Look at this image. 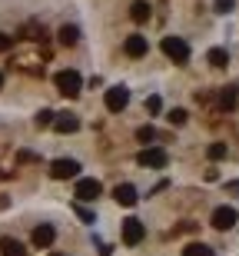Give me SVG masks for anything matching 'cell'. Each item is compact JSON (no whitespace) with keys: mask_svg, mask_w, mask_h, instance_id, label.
Instances as JSON below:
<instances>
[{"mask_svg":"<svg viewBox=\"0 0 239 256\" xmlns=\"http://www.w3.org/2000/svg\"><path fill=\"white\" fill-rule=\"evenodd\" d=\"M230 193H239V180H233V183H230Z\"/></svg>","mask_w":239,"mask_h":256,"instance_id":"obj_27","label":"cell"},{"mask_svg":"<svg viewBox=\"0 0 239 256\" xmlns=\"http://www.w3.org/2000/svg\"><path fill=\"white\" fill-rule=\"evenodd\" d=\"M136 163H140V166H150V170H163V166L170 163V156H166L163 146H146V150L136 153Z\"/></svg>","mask_w":239,"mask_h":256,"instance_id":"obj_3","label":"cell"},{"mask_svg":"<svg viewBox=\"0 0 239 256\" xmlns=\"http://www.w3.org/2000/svg\"><path fill=\"white\" fill-rule=\"evenodd\" d=\"M77 213H80V216H83V223H93V213H90V210H83V206H77Z\"/></svg>","mask_w":239,"mask_h":256,"instance_id":"obj_25","label":"cell"},{"mask_svg":"<svg viewBox=\"0 0 239 256\" xmlns=\"http://www.w3.org/2000/svg\"><path fill=\"white\" fill-rule=\"evenodd\" d=\"M236 104H239V86L236 84H230V86H223L220 90V110H236Z\"/></svg>","mask_w":239,"mask_h":256,"instance_id":"obj_12","label":"cell"},{"mask_svg":"<svg viewBox=\"0 0 239 256\" xmlns=\"http://www.w3.org/2000/svg\"><path fill=\"white\" fill-rule=\"evenodd\" d=\"M60 44H63V47H73V44H77L80 40V27H73V24H67V27H60Z\"/></svg>","mask_w":239,"mask_h":256,"instance_id":"obj_15","label":"cell"},{"mask_svg":"<svg viewBox=\"0 0 239 256\" xmlns=\"http://www.w3.org/2000/svg\"><path fill=\"white\" fill-rule=\"evenodd\" d=\"M30 240H33V246H37V250H50V246H53V240H57V226H53V223H40Z\"/></svg>","mask_w":239,"mask_h":256,"instance_id":"obj_5","label":"cell"},{"mask_svg":"<svg viewBox=\"0 0 239 256\" xmlns=\"http://www.w3.org/2000/svg\"><path fill=\"white\" fill-rule=\"evenodd\" d=\"M126 54H130V57H143V54H146V40L140 37V34L126 37Z\"/></svg>","mask_w":239,"mask_h":256,"instance_id":"obj_14","label":"cell"},{"mask_svg":"<svg viewBox=\"0 0 239 256\" xmlns=\"http://www.w3.org/2000/svg\"><path fill=\"white\" fill-rule=\"evenodd\" d=\"M160 106H163L160 96H150V100H146V110H150V114H160Z\"/></svg>","mask_w":239,"mask_h":256,"instance_id":"obj_23","label":"cell"},{"mask_svg":"<svg viewBox=\"0 0 239 256\" xmlns=\"http://www.w3.org/2000/svg\"><path fill=\"white\" fill-rule=\"evenodd\" d=\"M53 84H57V90L63 96H77L80 90H83V76H80L77 70H57Z\"/></svg>","mask_w":239,"mask_h":256,"instance_id":"obj_1","label":"cell"},{"mask_svg":"<svg viewBox=\"0 0 239 256\" xmlns=\"http://www.w3.org/2000/svg\"><path fill=\"white\" fill-rule=\"evenodd\" d=\"M143 236H146V226H143V223H140L136 216L123 220V243H126V246H136V243H140Z\"/></svg>","mask_w":239,"mask_h":256,"instance_id":"obj_6","label":"cell"},{"mask_svg":"<svg viewBox=\"0 0 239 256\" xmlns=\"http://www.w3.org/2000/svg\"><path fill=\"white\" fill-rule=\"evenodd\" d=\"M103 104L110 114H120V110H126V104H130V90L126 86H110L103 96Z\"/></svg>","mask_w":239,"mask_h":256,"instance_id":"obj_4","label":"cell"},{"mask_svg":"<svg viewBox=\"0 0 239 256\" xmlns=\"http://www.w3.org/2000/svg\"><path fill=\"white\" fill-rule=\"evenodd\" d=\"M153 136H156L153 126H140V130H136V140H140V143H150Z\"/></svg>","mask_w":239,"mask_h":256,"instance_id":"obj_22","label":"cell"},{"mask_svg":"<svg viewBox=\"0 0 239 256\" xmlns=\"http://www.w3.org/2000/svg\"><path fill=\"white\" fill-rule=\"evenodd\" d=\"M130 17H133L136 24H146V20H150V4H146V0H136L133 7H130Z\"/></svg>","mask_w":239,"mask_h":256,"instance_id":"obj_16","label":"cell"},{"mask_svg":"<svg viewBox=\"0 0 239 256\" xmlns=\"http://www.w3.org/2000/svg\"><path fill=\"white\" fill-rule=\"evenodd\" d=\"M0 253H3V256H27V250H23V243L3 236V240H0Z\"/></svg>","mask_w":239,"mask_h":256,"instance_id":"obj_13","label":"cell"},{"mask_svg":"<svg viewBox=\"0 0 239 256\" xmlns=\"http://www.w3.org/2000/svg\"><path fill=\"white\" fill-rule=\"evenodd\" d=\"M100 190H103V186H100V180H90V176L77 183V196L83 200V203H90V200H96V196H100Z\"/></svg>","mask_w":239,"mask_h":256,"instance_id":"obj_11","label":"cell"},{"mask_svg":"<svg viewBox=\"0 0 239 256\" xmlns=\"http://www.w3.org/2000/svg\"><path fill=\"white\" fill-rule=\"evenodd\" d=\"M186 120H190V114H186L183 106H176V110H170V124H173V126H183Z\"/></svg>","mask_w":239,"mask_h":256,"instance_id":"obj_19","label":"cell"},{"mask_svg":"<svg viewBox=\"0 0 239 256\" xmlns=\"http://www.w3.org/2000/svg\"><path fill=\"white\" fill-rule=\"evenodd\" d=\"M53 130L57 133H77L80 130V116L63 110V114H53Z\"/></svg>","mask_w":239,"mask_h":256,"instance_id":"obj_9","label":"cell"},{"mask_svg":"<svg viewBox=\"0 0 239 256\" xmlns=\"http://www.w3.org/2000/svg\"><path fill=\"white\" fill-rule=\"evenodd\" d=\"M236 220H239V213L233 206H216V210H213V226H216V230H233V226H236Z\"/></svg>","mask_w":239,"mask_h":256,"instance_id":"obj_8","label":"cell"},{"mask_svg":"<svg viewBox=\"0 0 239 256\" xmlns=\"http://www.w3.org/2000/svg\"><path fill=\"white\" fill-rule=\"evenodd\" d=\"M206 60H210L213 66H226V64H230V54H226L223 47H213V50H210V57H206Z\"/></svg>","mask_w":239,"mask_h":256,"instance_id":"obj_18","label":"cell"},{"mask_svg":"<svg viewBox=\"0 0 239 256\" xmlns=\"http://www.w3.org/2000/svg\"><path fill=\"white\" fill-rule=\"evenodd\" d=\"M113 196H116V203H120V206H136L140 193H136V186H133V183H120V186L113 190Z\"/></svg>","mask_w":239,"mask_h":256,"instance_id":"obj_10","label":"cell"},{"mask_svg":"<svg viewBox=\"0 0 239 256\" xmlns=\"http://www.w3.org/2000/svg\"><path fill=\"white\" fill-rule=\"evenodd\" d=\"M0 86H3V74H0Z\"/></svg>","mask_w":239,"mask_h":256,"instance_id":"obj_28","label":"cell"},{"mask_svg":"<svg viewBox=\"0 0 239 256\" xmlns=\"http://www.w3.org/2000/svg\"><path fill=\"white\" fill-rule=\"evenodd\" d=\"M160 47H163V54H166L173 64H186V60H190V44H186L183 37H163Z\"/></svg>","mask_w":239,"mask_h":256,"instance_id":"obj_2","label":"cell"},{"mask_svg":"<svg viewBox=\"0 0 239 256\" xmlns=\"http://www.w3.org/2000/svg\"><path fill=\"white\" fill-rule=\"evenodd\" d=\"M37 124H40V126H47V124H53V110H40V116H37Z\"/></svg>","mask_w":239,"mask_h":256,"instance_id":"obj_24","label":"cell"},{"mask_svg":"<svg viewBox=\"0 0 239 256\" xmlns=\"http://www.w3.org/2000/svg\"><path fill=\"white\" fill-rule=\"evenodd\" d=\"M183 256H216V250H210L206 243H190L183 250Z\"/></svg>","mask_w":239,"mask_h":256,"instance_id":"obj_17","label":"cell"},{"mask_svg":"<svg viewBox=\"0 0 239 256\" xmlns=\"http://www.w3.org/2000/svg\"><path fill=\"white\" fill-rule=\"evenodd\" d=\"M213 7H216V14H233L236 0H213Z\"/></svg>","mask_w":239,"mask_h":256,"instance_id":"obj_20","label":"cell"},{"mask_svg":"<svg viewBox=\"0 0 239 256\" xmlns=\"http://www.w3.org/2000/svg\"><path fill=\"white\" fill-rule=\"evenodd\" d=\"M3 50H10V37L7 34H0V54H3Z\"/></svg>","mask_w":239,"mask_h":256,"instance_id":"obj_26","label":"cell"},{"mask_svg":"<svg viewBox=\"0 0 239 256\" xmlns=\"http://www.w3.org/2000/svg\"><path fill=\"white\" fill-rule=\"evenodd\" d=\"M206 153H210V160H223V156H226V143H213Z\"/></svg>","mask_w":239,"mask_h":256,"instance_id":"obj_21","label":"cell"},{"mask_svg":"<svg viewBox=\"0 0 239 256\" xmlns=\"http://www.w3.org/2000/svg\"><path fill=\"white\" fill-rule=\"evenodd\" d=\"M77 170H80L77 160H53L50 163V176H53V180H73Z\"/></svg>","mask_w":239,"mask_h":256,"instance_id":"obj_7","label":"cell"}]
</instances>
